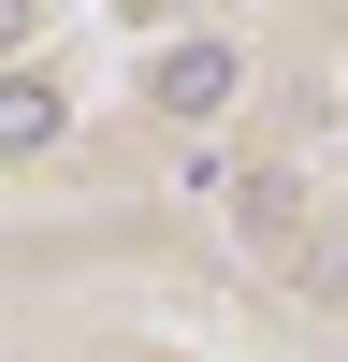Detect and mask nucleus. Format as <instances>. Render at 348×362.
<instances>
[{"label": "nucleus", "instance_id": "7ed1b4c3", "mask_svg": "<svg viewBox=\"0 0 348 362\" xmlns=\"http://www.w3.org/2000/svg\"><path fill=\"white\" fill-rule=\"evenodd\" d=\"M15 44H29V0H0V58H15Z\"/></svg>", "mask_w": 348, "mask_h": 362}, {"label": "nucleus", "instance_id": "f03ea898", "mask_svg": "<svg viewBox=\"0 0 348 362\" xmlns=\"http://www.w3.org/2000/svg\"><path fill=\"white\" fill-rule=\"evenodd\" d=\"M58 145V87L44 73H0V160H44Z\"/></svg>", "mask_w": 348, "mask_h": 362}, {"label": "nucleus", "instance_id": "f257e3e1", "mask_svg": "<svg viewBox=\"0 0 348 362\" xmlns=\"http://www.w3.org/2000/svg\"><path fill=\"white\" fill-rule=\"evenodd\" d=\"M232 73H247L232 44H174V58H160L145 87H160V116H218V102H232Z\"/></svg>", "mask_w": 348, "mask_h": 362}]
</instances>
